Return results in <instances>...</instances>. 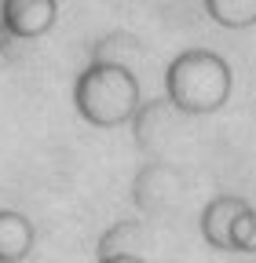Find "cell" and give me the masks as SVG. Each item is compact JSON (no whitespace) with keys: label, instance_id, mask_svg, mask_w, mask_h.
Returning <instances> with one entry per match:
<instances>
[{"label":"cell","instance_id":"1","mask_svg":"<svg viewBox=\"0 0 256 263\" xmlns=\"http://www.w3.org/2000/svg\"><path fill=\"white\" fill-rule=\"evenodd\" d=\"M165 103L183 117H209L231 103L234 70L212 48H187L165 66Z\"/></svg>","mask_w":256,"mask_h":263},{"label":"cell","instance_id":"2","mask_svg":"<svg viewBox=\"0 0 256 263\" xmlns=\"http://www.w3.org/2000/svg\"><path fill=\"white\" fill-rule=\"evenodd\" d=\"M143 106L139 77L132 66L114 62V59H92L74 81V110L92 128H121L136 121Z\"/></svg>","mask_w":256,"mask_h":263},{"label":"cell","instance_id":"3","mask_svg":"<svg viewBox=\"0 0 256 263\" xmlns=\"http://www.w3.org/2000/svg\"><path fill=\"white\" fill-rule=\"evenodd\" d=\"M198 230L216 252H256V209L238 194H216L198 212Z\"/></svg>","mask_w":256,"mask_h":263},{"label":"cell","instance_id":"4","mask_svg":"<svg viewBox=\"0 0 256 263\" xmlns=\"http://www.w3.org/2000/svg\"><path fill=\"white\" fill-rule=\"evenodd\" d=\"M59 22V0H0V29L15 41H41Z\"/></svg>","mask_w":256,"mask_h":263},{"label":"cell","instance_id":"5","mask_svg":"<svg viewBox=\"0 0 256 263\" xmlns=\"http://www.w3.org/2000/svg\"><path fill=\"white\" fill-rule=\"evenodd\" d=\"M33 241H37L33 219L11 205H0V263H22L33 252Z\"/></svg>","mask_w":256,"mask_h":263},{"label":"cell","instance_id":"6","mask_svg":"<svg viewBox=\"0 0 256 263\" xmlns=\"http://www.w3.org/2000/svg\"><path fill=\"white\" fill-rule=\"evenodd\" d=\"M202 11L220 29H252L256 26V0H202Z\"/></svg>","mask_w":256,"mask_h":263},{"label":"cell","instance_id":"7","mask_svg":"<svg viewBox=\"0 0 256 263\" xmlns=\"http://www.w3.org/2000/svg\"><path fill=\"white\" fill-rule=\"evenodd\" d=\"M139 241H150V230L143 223H136V219H124V223H117L114 230L103 234L99 256H106V252H143Z\"/></svg>","mask_w":256,"mask_h":263},{"label":"cell","instance_id":"8","mask_svg":"<svg viewBox=\"0 0 256 263\" xmlns=\"http://www.w3.org/2000/svg\"><path fill=\"white\" fill-rule=\"evenodd\" d=\"M99 263H150L143 252H106L99 256Z\"/></svg>","mask_w":256,"mask_h":263},{"label":"cell","instance_id":"9","mask_svg":"<svg viewBox=\"0 0 256 263\" xmlns=\"http://www.w3.org/2000/svg\"><path fill=\"white\" fill-rule=\"evenodd\" d=\"M139 4H143V8H150V11L157 15V11H169V8H176L179 0H139Z\"/></svg>","mask_w":256,"mask_h":263},{"label":"cell","instance_id":"10","mask_svg":"<svg viewBox=\"0 0 256 263\" xmlns=\"http://www.w3.org/2000/svg\"><path fill=\"white\" fill-rule=\"evenodd\" d=\"M0 205H4V190H0Z\"/></svg>","mask_w":256,"mask_h":263}]
</instances>
